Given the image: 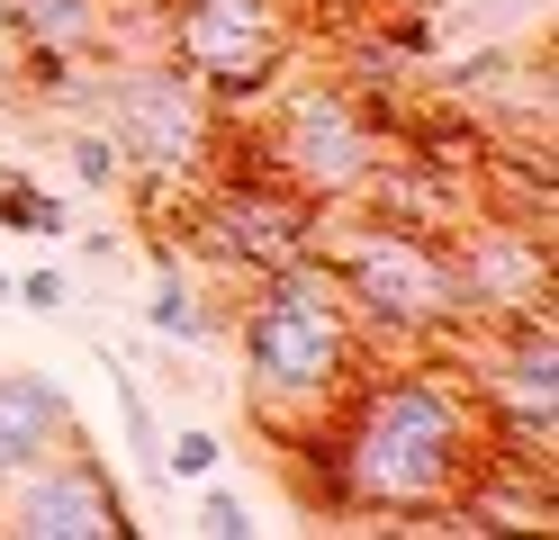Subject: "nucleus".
<instances>
[{"label": "nucleus", "instance_id": "f257e3e1", "mask_svg": "<svg viewBox=\"0 0 559 540\" xmlns=\"http://www.w3.org/2000/svg\"><path fill=\"white\" fill-rule=\"evenodd\" d=\"M487 415L461 379V360L406 351V360H361V379L325 406L317 432H298V487L334 523H379V531H451L469 468L487 459Z\"/></svg>", "mask_w": 559, "mask_h": 540}, {"label": "nucleus", "instance_id": "f03ea898", "mask_svg": "<svg viewBox=\"0 0 559 540\" xmlns=\"http://www.w3.org/2000/svg\"><path fill=\"white\" fill-rule=\"evenodd\" d=\"M226 343L243 360V406H253V423L280 451H289L298 432H317L325 406L361 379V360H370L361 324H353V307H343V288L325 279L317 252L243 279V298L226 315Z\"/></svg>", "mask_w": 559, "mask_h": 540}, {"label": "nucleus", "instance_id": "7ed1b4c3", "mask_svg": "<svg viewBox=\"0 0 559 540\" xmlns=\"http://www.w3.org/2000/svg\"><path fill=\"white\" fill-rule=\"evenodd\" d=\"M317 262L343 288L361 343H397V351H451L469 334L461 315V279H451V243L433 226H406L389 207H325L317 226Z\"/></svg>", "mask_w": 559, "mask_h": 540}, {"label": "nucleus", "instance_id": "20e7f679", "mask_svg": "<svg viewBox=\"0 0 559 540\" xmlns=\"http://www.w3.org/2000/svg\"><path fill=\"white\" fill-rule=\"evenodd\" d=\"M91 99H99V127H109V144L127 154V171L145 180V190L199 180L226 154V108L171 55H127V63L99 55L91 63Z\"/></svg>", "mask_w": 559, "mask_h": 540}, {"label": "nucleus", "instance_id": "39448f33", "mask_svg": "<svg viewBox=\"0 0 559 540\" xmlns=\"http://www.w3.org/2000/svg\"><path fill=\"white\" fill-rule=\"evenodd\" d=\"M389 144H397V127H379L353 91L307 82V91H289L271 108L262 171L289 180V190L317 199V207H361V190L379 180V163H389Z\"/></svg>", "mask_w": 559, "mask_h": 540}, {"label": "nucleus", "instance_id": "423d86ee", "mask_svg": "<svg viewBox=\"0 0 559 540\" xmlns=\"http://www.w3.org/2000/svg\"><path fill=\"white\" fill-rule=\"evenodd\" d=\"M325 207L298 199L289 180H199V199H181V262L207 279H262L298 252H317Z\"/></svg>", "mask_w": 559, "mask_h": 540}, {"label": "nucleus", "instance_id": "0eeeda50", "mask_svg": "<svg viewBox=\"0 0 559 540\" xmlns=\"http://www.w3.org/2000/svg\"><path fill=\"white\" fill-rule=\"evenodd\" d=\"M469 343L478 351H461V379L478 396L487 432H497L506 451L550 459V442H559V324L550 315L469 324Z\"/></svg>", "mask_w": 559, "mask_h": 540}, {"label": "nucleus", "instance_id": "6e6552de", "mask_svg": "<svg viewBox=\"0 0 559 540\" xmlns=\"http://www.w3.org/2000/svg\"><path fill=\"white\" fill-rule=\"evenodd\" d=\"M171 63L217 108L271 99L289 72V0H171Z\"/></svg>", "mask_w": 559, "mask_h": 540}, {"label": "nucleus", "instance_id": "1a4fd4ad", "mask_svg": "<svg viewBox=\"0 0 559 540\" xmlns=\"http://www.w3.org/2000/svg\"><path fill=\"white\" fill-rule=\"evenodd\" d=\"M442 243H451V279H461V315L469 324L550 315V216L478 207L461 226H442Z\"/></svg>", "mask_w": 559, "mask_h": 540}, {"label": "nucleus", "instance_id": "9d476101", "mask_svg": "<svg viewBox=\"0 0 559 540\" xmlns=\"http://www.w3.org/2000/svg\"><path fill=\"white\" fill-rule=\"evenodd\" d=\"M0 531L10 540H118V531H135V514L118 495V468L91 442H63L55 459L19 468L0 487Z\"/></svg>", "mask_w": 559, "mask_h": 540}, {"label": "nucleus", "instance_id": "9b49d317", "mask_svg": "<svg viewBox=\"0 0 559 540\" xmlns=\"http://www.w3.org/2000/svg\"><path fill=\"white\" fill-rule=\"evenodd\" d=\"M226 315L235 307L207 298V271L199 262H163L145 279V324H154V343H171V351H217L226 343Z\"/></svg>", "mask_w": 559, "mask_h": 540}, {"label": "nucleus", "instance_id": "f8f14e48", "mask_svg": "<svg viewBox=\"0 0 559 540\" xmlns=\"http://www.w3.org/2000/svg\"><path fill=\"white\" fill-rule=\"evenodd\" d=\"M0 226H10V235H37V243H63L82 216H73V199H46L19 163H0Z\"/></svg>", "mask_w": 559, "mask_h": 540}, {"label": "nucleus", "instance_id": "ddd939ff", "mask_svg": "<svg viewBox=\"0 0 559 540\" xmlns=\"http://www.w3.org/2000/svg\"><path fill=\"white\" fill-rule=\"evenodd\" d=\"M99 360H109V351H99ZM109 396H118V432H127L135 468H145V478H163V415H154L145 379H135V360H109Z\"/></svg>", "mask_w": 559, "mask_h": 540}, {"label": "nucleus", "instance_id": "4468645a", "mask_svg": "<svg viewBox=\"0 0 559 540\" xmlns=\"http://www.w3.org/2000/svg\"><path fill=\"white\" fill-rule=\"evenodd\" d=\"M63 154H73L82 190H127V154L109 144V127H63Z\"/></svg>", "mask_w": 559, "mask_h": 540}, {"label": "nucleus", "instance_id": "2eb2a0df", "mask_svg": "<svg viewBox=\"0 0 559 540\" xmlns=\"http://www.w3.org/2000/svg\"><path fill=\"white\" fill-rule=\"evenodd\" d=\"M217 468H226V432L217 423H181V432H171V442H163V478H217Z\"/></svg>", "mask_w": 559, "mask_h": 540}, {"label": "nucleus", "instance_id": "dca6fc26", "mask_svg": "<svg viewBox=\"0 0 559 540\" xmlns=\"http://www.w3.org/2000/svg\"><path fill=\"white\" fill-rule=\"evenodd\" d=\"M199 531L207 540H253V504H243V487L199 478Z\"/></svg>", "mask_w": 559, "mask_h": 540}, {"label": "nucleus", "instance_id": "f3484780", "mask_svg": "<svg viewBox=\"0 0 559 540\" xmlns=\"http://www.w3.org/2000/svg\"><path fill=\"white\" fill-rule=\"evenodd\" d=\"M10 307L63 315V307H73V279H63V271H19V279H10Z\"/></svg>", "mask_w": 559, "mask_h": 540}, {"label": "nucleus", "instance_id": "a211bd4d", "mask_svg": "<svg viewBox=\"0 0 559 540\" xmlns=\"http://www.w3.org/2000/svg\"><path fill=\"white\" fill-rule=\"evenodd\" d=\"M343 10H397V0H343Z\"/></svg>", "mask_w": 559, "mask_h": 540}, {"label": "nucleus", "instance_id": "6ab92c4d", "mask_svg": "<svg viewBox=\"0 0 559 540\" xmlns=\"http://www.w3.org/2000/svg\"><path fill=\"white\" fill-rule=\"evenodd\" d=\"M0 315H10V271H0Z\"/></svg>", "mask_w": 559, "mask_h": 540}, {"label": "nucleus", "instance_id": "aec40b11", "mask_svg": "<svg viewBox=\"0 0 559 540\" xmlns=\"http://www.w3.org/2000/svg\"><path fill=\"white\" fill-rule=\"evenodd\" d=\"M0 36H10V0H0ZM10 55H19V46H10Z\"/></svg>", "mask_w": 559, "mask_h": 540}]
</instances>
